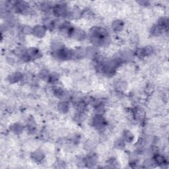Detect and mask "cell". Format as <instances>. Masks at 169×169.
<instances>
[{
  "label": "cell",
  "mask_w": 169,
  "mask_h": 169,
  "mask_svg": "<svg viewBox=\"0 0 169 169\" xmlns=\"http://www.w3.org/2000/svg\"><path fill=\"white\" fill-rule=\"evenodd\" d=\"M89 37L92 43L97 46L105 44L108 38V33L105 29L100 27H95L89 32Z\"/></svg>",
  "instance_id": "obj_1"
},
{
  "label": "cell",
  "mask_w": 169,
  "mask_h": 169,
  "mask_svg": "<svg viewBox=\"0 0 169 169\" xmlns=\"http://www.w3.org/2000/svg\"><path fill=\"white\" fill-rule=\"evenodd\" d=\"M54 13L57 17L66 16L67 13L66 6L63 5H57L54 8Z\"/></svg>",
  "instance_id": "obj_2"
},
{
  "label": "cell",
  "mask_w": 169,
  "mask_h": 169,
  "mask_svg": "<svg viewBox=\"0 0 169 169\" xmlns=\"http://www.w3.org/2000/svg\"><path fill=\"white\" fill-rule=\"evenodd\" d=\"M92 123L95 127L98 128V129H101L105 126V120H104L102 116L97 114L92 119Z\"/></svg>",
  "instance_id": "obj_3"
},
{
  "label": "cell",
  "mask_w": 169,
  "mask_h": 169,
  "mask_svg": "<svg viewBox=\"0 0 169 169\" xmlns=\"http://www.w3.org/2000/svg\"><path fill=\"white\" fill-rule=\"evenodd\" d=\"M122 26H123V25H122V22L119 21H116L113 24V28L115 29V30H117V31L122 29Z\"/></svg>",
  "instance_id": "obj_9"
},
{
  "label": "cell",
  "mask_w": 169,
  "mask_h": 169,
  "mask_svg": "<svg viewBox=\"0 0 169 169\" xmlns=\"http://www.w3.org/2000/svg\"><path fill=\"white\" fill-rule=\"evenodd\" d=\"M124 139L127 142H131L133 140V134L130 132H126L124 133Z\"/></svg>",
  "instance_id": "obj_8"
},
{
  "label": "cell",
  "mask_w": 169,
  "mask_h": 169,
  "mask_svg": "<svg viewBox=\"0 0 169 169\" xmlns=\"http://www.w3.org/2000/svg\"><path fill=\"white\" fill-rule=\"evenodd\" d=\"M46 32V28L44 26H36L33 29H32V32L38 37H42Z\"/></svg>",
  "instance_id": "obj_5"
},
{
  "label": "cell",
  "mask_w": 169,
  "mask_h": 169,
  "mask_svg": "<svg viewBox=\"0 0 169 169\" xmlns=\"http://www.w3.org/2000/svg\"><path fill=\"white\" fill-rule=\"evenodd\" d=\"M33 159L35 160L37 162H39V161H41L42 159H43V155L42 153H40V152H36L34 153V155H33Z\"/></svg>",
  "instance_id": "obj_7"
},
{
  "label": "cell",
  "mask_w": 169,
  "mask_h": 169,
  "mask_svg": "<svg viewBox=\"0 0 169 169\" xmlns=\"http://www.w3.org/2000/svg\"><path fill=\"white\" fill-rule=\"evenodd\" d=\"M15 7L21 13H24L29 10V5L25 2H17L15 5Z\"/></svg>",
  "instance_id": "obj_4"
},
{
  "label": "cell",
  "mask_w": 169,
  "mask_h": 169,
  "mask_svg": "<svg viewBox=\"0 0 169 169\" xmlns=\"http://www.w3.org/2000/svg\"><path fill=\"white\" fill-rule=\"evenodd\" d=\"M22 76L21 73H13L12 75H11L10 76V81H12V82H17V81H20L21 79H22Z\"/></svg>",
  "instance_id": "obj_6"
}]
</instances>
